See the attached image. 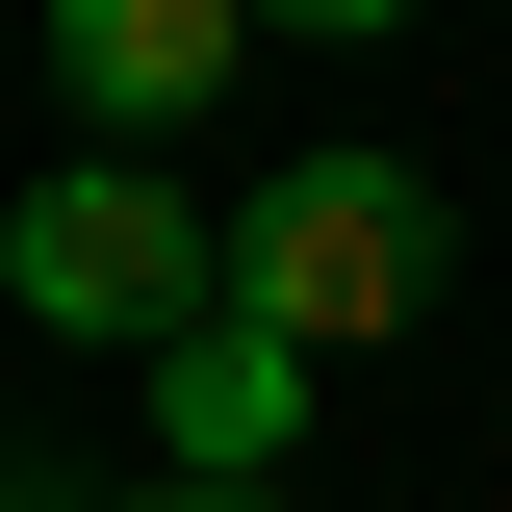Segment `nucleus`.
Masks as SVG:
<instances>
[{
	"label": "nucleus",
	"mask_w": 512,
	"mask_h": 512,
	"mask_svg": "<svg viewBox=\"0 0 512 512\" xmlns=\"http://www.w3.org/2000/svg\"><path fill=\"white\" fill-rule=\"evenodd\" d=\"M231 308L282 333V359H384V333L436 308V180L410 154H282L231 231Z\"/></svg>",
	"instance_id": "nucleus-1"
},
{
	"label": "nucleus",
	"mask_w": 512,
	"mask_h": 512,
	"mask_svg": "<svg viewBox=\"0 0 512 512\" xmlns=\"http://www.w3.org/2000/svg\"><path fill=\"white\" fill-rule=\"evenodd\" d=\"M0 308L26 333H205L231 308V231L180 180H26L0 205Z\"/></svg>",
	"instance_id": "nucleus-2"
},
{
	"label": "nucleus",
	"mask_w": 512,
	"mask_h": 512,
	"mask_svg": "<svg viewBox=\"0 0 512 512\" xmlns=\"http://www.w3.org/2000/svg\"><path fill=\"white\" fill-rule=\"evenodd\" d=\"M154 436H180V487H282V436H308V359H282L256 308L154 333Z\"/></svg>",
	"instance_id": "nucleus-3"
},
{
	"label": "nucleus",
	"mask_w": 512,
	"mask_h": 512,
	"mask_svg": "<svg viewBox=\"0 0 512 512\" xmlns=\"http://www.w3.org/2000/svg\"><path fill=\"white\" fill-rule=\"evenodd\" d=\"M231 52H256V0H52V77H77L103 128H180Z\"/></svg>",
	"instance_id": "nucleus-4"
},
{
	"label": "nucleus",
	"mask_w": 512,
	"mask_h": 512,
	"mask_svg": "<svg viewBox=\"0 0 512 512\" xmlns=\"http://www.w3.org/2000/svg\"><path fill=\"white\" fill-rule=\"evenodd\" d=\"M77 512H282V487H77Z\"/></svg>",
	"instance_id": "nucleus-5"
},
{
	"label": "nucleus",
	"mask_w": 512,
	"mask_h": 512,
	"mask_svg": "<svg viewBox=\"0 0 512 512\" xmlns=\"http://www.w3.org/2000/svg\"><path fill=\"white\" fill-rule=\"evenodd\" d=\"M256 26H410V0H256Z\"/></svg>",
	"instance_id": "nucleus-6"
}]
</instances>
